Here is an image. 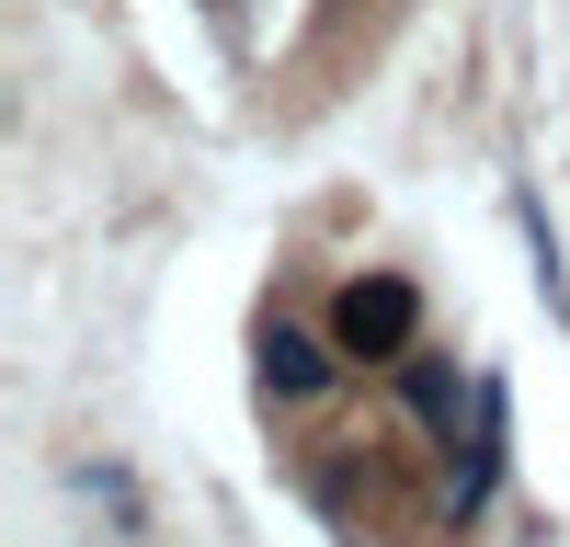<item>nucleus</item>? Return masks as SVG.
Here are the masks:
<instances>
[{
  "mask_svg": "<svg viewBox=\"0 0 570 547\" xmlns=\"http://www.w3.org/2000/svg\"><path fill=\"white\" fill-rule=\"evenodd\" d=\"M400 399H411L445 445H456V410H480V388H468L456 365H434V354H400Z\"/></svg>",
  "mask_w": 570,
  "mask_h": 547,
  "instance_id": "nucleus-3",
  "label": "nucleus"
},
{
  "mask_svg": "<svg viewBox=\"0 0 570 547\" xmlns=\"http://www.w3.org/2000/svg\"><path fill=\"white\" fill-rule=\"evenodd\" d=\"M411 286H400V274H354V286H343V308H331V342H343L354 365H400L411 354Z\"/></svg>",
  "mask_w": 570,
  "mask_h": 547,
  "instance_id": "nucleus-1",
  "label": "nucleus"
},
{
  "mask_svg": "<svg viewBox=\"0 0 570 547\" xmlns=\"http://www.w3.org/2000/svg\"><path fill=\"white\" fill-rule=\"evenodd\" d=\"M331 354H343V342H308L297 319H274V331H263V388L274 399H331Z\"/></svg>",
  "mask_w": 570,
  "mask_h": 547,
  "instance_id": "nucleus-2",
  "label": "nucleus"
}]
</instances>
